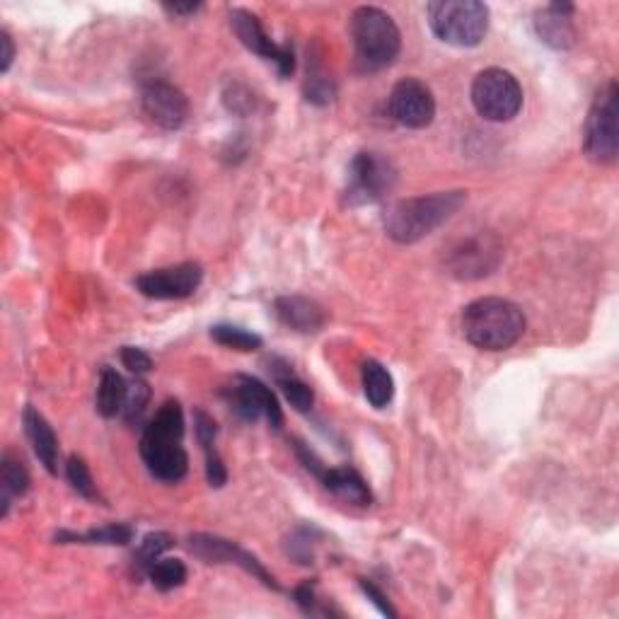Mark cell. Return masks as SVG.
<instances>
[{
	"label": "cell",
	"mask_w": 619,
	"mask_h": 619,
	"mask_svg": "<svg viewBox=\"0 0 619 619\" xmlns=\"http://www.w3.org/2000/svg\"><path fill=\"white\" fill-rule=\"evenodd\" d=\"M571 15H574V5L571 3H552L547 8L537 10V37L547 46H552V49H571L576 44V30Z\"/></svg>",
	"instance_id": "2e32d148"
},
{
	"label": "cell",
	"mask_w": 619,
	"mask_h": 619,
	"mask_svg": "<svg viewBox=\"0 0 619 619\" xmlns=\"http://www.w3.org/2000/svg\"><path fill=\"white\" fill-rule=\"evenodd\" d=\"M211 339L216 341V344L225 346V349H235V351L262 349V337H259V334L247 332V329L235 327V325L211 327Z\"/></svg>",
	"instance_id": "484cf974"
},
{
	"label": "cell",
	"mask_w": 619,
	"mask_h": 619,
	"mask_svg": "<svg viewBox=\"0 0 619 619\" xmlns=\"http://www.w3.org/2000/svg\"><path fill=\"white\" fill-rule=\"evenodd\" d=\"M201 281H204V269H201V264L184 262L138 276L136 288L146 295V298L153 300H179L189 298V295L201 286Z\"/></svg>",
	"instance_id": "8fae6325"
},
{
	"label": "cell",
	"mask_w": 619,
	"mask_h": 619,
	"mask_svg": "<svg viewBox=\"0 0 619 619\" xmlns=\"http://www.w3.org/2000/svg\"><path fill=\"white\" fill-rule=\"evenodd\" d=\"M356 63L363 73H378L397 61L402 49V34L395 20L380 8L363 5L351 15Z\"/></svg>",
	"instance_id": "277c9868"
},
{
	"label": "cell",
	"mask_w": 619,
	"mask_h": 619,
	"mask_svg": "<svg viewBox=\"0 0 619 619\" xmlns=\"http://www.w3.org/2000/svg\"><path fill=\"white\" fill-rule=\"evenodd\" d=\"M165 10L170 15H194L201 10V3H187V5L175 3V5H165Z\"/></svg>",
	"instance_id": "f35d334b"
},
{
	"label": "cell",
	"mask_w": 619,
	"mask_h": 619,
	"mask_svg": "<svg viewBox=\"0 0 619 619\" xmlns=\"http://www.w3.org/2000/svg\"><path fill=\"white\" fill-rule=\"evenodd\" d=\"M462 332L482 351H506L525 334V315L503 298H479L462 312Z\"/></svg>",
	"instance_id": "3957f363"
},
{
	"label": "cell",
	"mask_w": 619,
	"mask_h": 619,
	"mask_svg": "<svg viewBox=\"0 0 619 619\" xmlns=\"http://www.w3.org/2000/svg\"><path fill=\"white\" fill-rule=\"evenodd\" d=\"M148 578L158 590H175L187 581V566L179 559H155L148 566Z\"/></svg>",
	"instance_id": "d4e9b609"
},
{
	"label": "cell",
	"mask_w": 619,
	"mask_h": 619,
	"mask_svg": "<svg viewBox=\"0 0 619 619\" xmlns=\"http://www.w3.org/2000/svg\"><path fill=\"white\" fill-rule=\"evenodd\" d=\"M143 114L167 131L182 129L189 117V100L182 90L165 80H150L141 90Z\"/></svg>",
	"instance_id": "4fadbf2b"
},
{
	"label": "cell",
	"mask_w": 619,
	"mask_h": 619,
	"mask_svg": "<svg viewBox=\"0 0 619 619\" xmlns=\"http://www.w3.org/2000/svg\"><path fill=\"white\" fill-rule=\"evenodd\" d=\"M363 395L375 409H385L395 397V380L392 373L380 361H366L363 363Z\"/></svg>",
	"instance_id": "44dd1931"
},
{
	"label": "cell",
	"mask_w": 619,
	"mask_h": 619,
	"mask_svg": "<svg viewBox=\"0 0 619 619\" xmlns=\"http://www.w3.org/2000/svg\"><path fill=\"white\" fill-rule=\"evenodd\" d=\"M467 201V192H436L392 204L385 213V230L399 245H414L448 223Z\"/></svg>",
	"instance_id": "7a4b0ae2"
},
{
	"label": "cell",
	"mask_w": 619,
	"mask_h": 619,
	"mask_svg": "<svg viewBox=\"0 0 619 619\" xmlns=\"http://www.w3.org/2000/svg\"><path fill=\"white\" fill-rule=\"evenodd\" d=\"M223 399L230 412L240 421H247V424H254L259 419L269 421L271 428H281L283 424L279 399L262 380L252 378V375H237L233 383L223 390Z\"/></svg>",
	"instance_id": "9c48e42d"
},
{
	"label": "cell",
	"mask_w": 619,
	"mask_h": 619,
	"mask_svg": "<svg viewBox=\"0 0 619 619\" xmlns=\"http://www.w3.org/2000/svg\"><path fill=\"white\" fill-rule=\"evenodd\" d=\"M66 477H68V482H71V487L78 491L83 499H97V487H95V482H92L90 467L83 457H78V455L68 457Z\"/></svg>",
	"instance_id": "4316f807"
},
{
	"label": "cell",
	"mask_w": 619,
	"mask_h": 619,
	"mask_svg": "<svg viewBox=\"0 0 619 619\" xmlns=\"http://www.w3.org/2000/svg\"><path fill=\"white\" fill-rule=\"evenodd\" d=\"M426 13L433 34L460 49L482 44L489 32V8L479 0H436Z\"/></svg>",
	"instance_id": "5b68a950"
},
{
	"label": "cell",
	"mask_w": 619,
	"mask_h": 619,
	"mask_svg": "<svg viewBox=\"0 0 619 619\" xmlns=\"http://www.w3.org/2000/svg\"><path fill=\"white\" fill-rule=\"evenodd\" d=\"M305 97H308V102L312 104H329L334 100V88L329 80L315 78L310 80L308 88H305Z\"/></svg>",
	"instance_id": "d6a6232c"
},
{
	"label": "cell",
	"mask_w": 619,
	"mask_h": 619,
	"mask_svg": "<svg viewBox=\"0 0 619 619\" xmlns=\"http://www.w3.org/2000/svg\"><path fill=\"white\" fill-rule=\"evenodd\" d=\"M617 83L610 80L595 97L586 119V133H583V148L593 163L612 165L619 150V107H617Z\"/></svg>",
	"instance_id": "8992f818"
},
{
	"label": "cell",
	"mask_w": 619,
	"mask_h": 619,
	"mask_svg": "<svg viewBox=\"0 0 619 619\" xmlns=\"http://www.w3.org/2000/svg\"><path fill=\"white\" fill-rule=\"evenodd\" d=\"M172 547V537L167 535V532H150V535L143 537L141 549H138V559H141V564L150 566L155 559H160V554L165 552V549Z\"/></svg>",
	"instance_id": "f1b7e54d"
},
{
	"label": "cell",
	"mask_w": 619,
	"mask_h": 619,
	"mask_svg": "<svg viewBox=\"0 0 619 619\" xmlns=\"http://www.w3.org/2000/svg\"><path fill=\"white\" fill-rule=\"evenodd\" d=\"M0 46H3V54H0V71L8 73L10 71V63L15 59V44L13 37H10L8 32H0Z\"/></svg>",
	"instance_id": "8d00e7d4"
},
{
	"label": "cell",
	"mask_w": 619,
	"mask_h": 619,
	"mask_svg": "<svg viewBox=\"0 0 619 619\" xmlns=\"http://www.w3.org/2000/svg\"><path fill=\"white\" fill-rule=\"evenodd\" d=\"M206 453V479L211 487L221 489L225 482H228V472H225V465L221 460V455L216 453V448L204 450Z\"/></svg>",
	"instance_id": "1f68e13d"
},
{
	"label": "cell",
	"mask_w": 619,
	"mask_h": 619,
	"mask_svg": "<svg viewBox=\"0 0 619 619\" xmlns=\"http://www.w3.org/2000/svg\"><path fill=\"white\" fill-rule=\"evenodd\" d=\"M288 554H291L293 559H298L300 564H312V540L308 535H295L291 537V542H288Z\"/></svg>",
	"instance_id": "e575fe53"
},
{
	"label": "cell",
	"mask_w": 619,
	"mask_h": 619,
	"mask_svg": "<svg viewBox=\"0 0 619 619\" xmlns=\"http://www.w3.org/2000/svg\"><path fill=\"white\" fill-rule=\"evenodd\" d=\"M390 114L407 129H426L436 119V97L421 80L404 78L392 88Z\"/></svg>",
	"instance_id": "7c38bea8"
},
{
	"label": "cell",
	"mask_w": 619,
	"mask_h": 619,
	"mask_svg": "<svg viewBox=\"0 0 619 619\" xmlns=\"http://www.w3.org/2000/svg\"><path fill=\"white\" fill-rule=\"evenodd\" d=\"M501 262V247L494 237L479 235L467 240L465 245H460L457 250L448 257V269L450 274L457 279H482L489 276Z\"/></svg>",
	"instance_id": "9a60e30c"
},
{
	"label": "cell",
	"mask_w": 619,
	"mask_h": 619,
	"mask_svg": "<svg viewBox=\"0 0 619 619\" xmlns=\"http://www.w3.org/2000/svg\"><path fill=\"white\" fill-rule=\"evenodd\" d=\"M0 489H3V518L8 516L10 501L17 496H25L30 489V474L27 467L22 465L20 457L5 453L3 462H0Z\"/></svg>",
	"instance_id": "603a6c76"
},
{
	"label": "cell",
	"mask_w": 619,
	"mask_h": 619,
	"mask_svg": "<svg viewBox=\"0 0 619 619\" xmlns=\"http://www.w3.org/2000/svg\"><path fill=\"white\" fill-rule=\"evenodd\" d=\"M126 390L129 385L114 368H104L100 375V387H97V412L104 419H114V416L124 412Z\"/></svg>",
	"instance_id": "7402d4cb"
},
{
	"label": "cell",
	"mask_w": 619,
	"mask_h": 619,
	"mask_svg": "<svg viewBox=\"0 0 619 619\" xmlns=\"http://www.w3.org/2000/svg\"><path fill=\"white\" fill-rule=\"evenodd\" d=\"M320 479L341 501L354 503V506H370V501H373V494H370L366 479L356 470H351V467H334V470L327 467Z\"/></svg>",
	"instance_id": "d6986e66"
},
{
	"label": "cell",
	"mask_w": 619,
	"mask_h": 619,
	"mask_svg": "<svg viewBox=\"0 0 619 619\" xmlns=\"http://www.w3.org/2000/svg\"><path fill=\"white\" fill-rule=\"evenodd\" d=\"M472 104L479 117L503 124L516 119L523 109V88L513 73L503 68H487L474 78Z\"/></svg>",
	"instance_id": "52a82bcc"
},
{
	"label": "cell",
	"mask_w": 619,
	"mask_h": 619,
	"mask_svg": "<svg viewBox=\"0 0 619 619\" xmlns=\"http://www.w3.org/2000/svg\"><path fill=\"white\" fill-rule=\"evenodd\" d=\"M121 363H124V366L136 375H146L153 370V361H150V356L143 349H136V346H124V349H121Z\"/></svg>",
	"instance_id": "f546056e"
},
{
	"label": "cell",
	"mask_w": 619,
	"mask_h": 619,
	"mask_svg": "<svg viewBox=\"0 0 619 619\" xmlns=\"http://www.w3.org/2000/svg\"><path fill=\"white\" fill-rule=\"evenodd\" d=\"M230 27H233L237 39H240L247 49L259 54L266 61H274L276 68H279V75H283V78H288V75L295 71V56L291 46L276 44L274 39L264 32L259 17L250 13V10H230Z\"/></svg>",
	"instance_id": "30bf717a"
},
{
	"label": "cell",
	"mask_w": 619,
	"mask_h": 619,
	"mask_svg": "<svg viewBox=\"0 0 619 619\" xmlns=\"http://www.w3.org/2000/svg\"><path fill=\"white\" fill-rule=\"evenodd\" d=\"M397 170L378 153H358L349 165L346 201L351 206H366L385 199L395 189Z\"/></svg>",
	"instance_id": "ba28073f"
},
{
	"label": "cell",
	"mask_w": 619,
	"mask_h": 619,
	"mask_svg": "<svg viewBox=\"0 0 619 619\" xmlns=\"http://www.w3.org/2000/svg\"><path fill=\"white\" fill-rule=\"evenodd\" d=\"M22 424H25V433L30 438L34 455L42 462L44 470L49 474H59V441H56L54 428L49 421L34 407H27L22 414Z\"/></svg>",
	"instance_id": "ac0fdd59"
},
{
	"label": "cell",
	"mask_w": 619,
	"mask_h": 619,
	"mask_svg": "<svg viewBox=\"0 0 619 619\" xmlns=\"http://www.w3.org/2000/svg\"><path fill=\"white\" fill-rule=\"evenodd\" d=\"M184 414L179 402L170 399L158 409L141 436V457L155 479L175 484L187 477L189 457L184 450Z\"/></svg>",
	"instance_id": "6da1fadb"
},
{
	"label": "cell",
	"mask_w": 619,
	"mask_h": 619,
	"mask_svg": "<svg viewBox=\"0 0 619 619\" xmlns=\"http://www.w3.org/2000/svg\"><path fill=\"white\" fill-rule=\"evenodd\" d=\"M189 549H192L199 559L208 561V564H223V561H228V564L242 566L247 574L259 578L266 588L279 590V583H276L274 576L264 569L262 561L254 557V554L237 547L235 542L223 540V537L216 535H194L192 540H189Z\"/></svg>",
	"instance_id": "5bb4252c"
},
{
	"label": "cell",
	"mask_w": 619,
	"mask_h": 619,
	"mask_svg": "<svg viewBox=\"0 0 619 619\" xmlns=\"http://www.w3.org/2000/svg\"><path fill=\"white\" fill-rule=\"evenodd\" d=\"M274 310L281 325L293 329V332H320L327 322L322 305H317L315 300L310 298H303V295H281V298L276 300Z\"/></svg>",
	"instance_id": "e0dca14e"
},
{
	"label": "cell",
	"mask_w": 619,
	"mask_h": 619,
	"mask_svg": "<svg viewBox=\"0 0 619 619\" xmlns=\"http://www.w3.org/2000/svg\"><path fill=\"white\" fill-rule=\"evenodd\" d=\"M225 104H228L230 112L247 114L254 109V95L250 97V92H247V90L233 88L230 92H225Z\"/></svg>",
	"instance_id": "836d02e7"
},
{
	"label": "cell",
	"mask_w": 619,
	"mask_h": 619,
	"mask_svg": "<svg viewBox=\"0 0 619 619\" xmlns=\"http://www.w3.org/2000/svg\"><path fill=\"white\" fill-rule=\"evenodd\" d=\"M150 402V387L143 383V380H136V383L129 385V390H126V402H124V414L126 421L138 419L143 412H146Z\"/></svg>",
	"instance_id": "83f0119b"
},
{
	"label": "cell",
	"mask_w": 619,
	"mask_h": 619,
	"mask_svg": "<svg viewBox=\"0 0 619 619\" xmlns=\"http://www.w3.org/2000/svg\"><path fill=\"white\" fill-rule=\"evenodd\" d=\"M295 600H298V605L303 607L305 612H315V593H312L310 586H300L298 590H295Z\"/></svg>",
	"instance_id": "74e56055"
},
{
	"label": "cell",
	"mask_w": 619,
	"mask_h": 619,
	"mask_svg": "<svg viewBox=\"0 0 619 619\" xmlns=\"http://www.w3.org/2000/svg\"><path fill=\"white\" fill-rule=\"evenodd\" d=\"M361 588H363V593L368 595V600H370V603H373L375 607H378V610L383 612V615H387V617H397L395 607H392L390 603H387V598L383 595V590H378V588H375L373 583L366 581V578H361Z\"/></svg>",
	"instance_id": "d590c367"
},
{
	"label": "cell",
	"mask_w": 619,
	"mask_h": 619,
	"mask_svg": "<svg viewBox=\"0 0 619 619\" xmlns=\"http://www.w3.org/2000/svg\"><path fill=\"white\" fill-rule=\"evenodd\" d=\"M271 375H274L276 385L281 387L283 397L293 404L295 412H310L315 395H312V387H308L298 375L293 373V368L288 366L281 358H271Z\"/></svg>",
	"instance_id": "ffe728a7"
},
{
	"label": "cell",
	"mask_w": 619,
	"mask_h": 619,
	"mask_svg": "<svg viewBox=\"0 0 619 619\" xmlns=\"http://www.w3.org/2000/svg\"><path fill=\"white\" fill-rule=\"evenodd\" d=\"M133 537V530L129 525H107V528L100 530H90L83 532V535H75V532H59L56 540L61 545H68V542H80V545H129Z\"/></svg>",
	"instance_id": "cb8c5ba5"
},
{
	"label": "cell",
	"mask_w": 619,
	"mask_h": 619,
	"mask_svg": "<svg viewBox=\"0 0 619 619\" xmlns=\"http://www.w3.org/2000/svg\"><path fill=\"white\" fill-rule=\"evenodd\" d=\"M194 426H196V438H199L201 448H204V450L213 448V445H216L213 441H216V433H218L216 421H213L206 412L196 409V412H194Z\"/></svg>",
	"instance_id": "4dcf8cb0"
}]
</instances>
